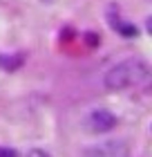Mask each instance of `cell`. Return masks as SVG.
<instances>
[{
  "instance_id": "obj_2",
  "label": "cell",
  "mask_w": 152,
  "mask_h": 157,
  "mask_svg": "<svg viewBox=\"0 0 152 157\" xmlns=\"http://www.w3.org/2000/svg\"><path fill=\"white\" fill-rule=\"evenodd\" d=\"M83 157H130V146L125 139H107L83 148Z\"/></svg>"
},
{
  "instance_id": "obj_1",
  "label": "cell",
  "mask_w": 152,
  "mask_h": 157,
  "mask_svg": "<svg viewBox=\"0 0 152 157\" xmlns=\"http://www.w3.org/2000/svg\"><path fill=\"white\" fill-rule=\"evenodd\" d=\"M150 81V65L139 56L125 59L110 67L103 76V85L110 92H121L130 88H141Z\"/></svg>"
},
{
  "instance_id": "obj_3",
  "label": "cell",
  "mask_w": 152,
  "mask_h": 157,
  "mask_svg": "<svg viewBox=\"0 0 152 157\" xmlns=\"http://www.w3.org/2000/svg\"><path fill=\"white\" fill-rule=\"evenodd\" d=\"M83 126L87 132H110L114 126H117V117L112 115L110 110H103V108H96V110H90L83 119Z\"/></svg>"
},
{
  "instance_id": "obj_4",
  "label": "cell",
  "mask_w": 152,
  "mask_h": 157,
  "mask_svg": "<svg viewBox=\"0 0 152 157\" xmlns=\"http://www.w3.org/2000/svg\"><path fill=\"white\" fill-rule=\"evenodd\" d=\"M25 157H52V155H49L47 151H43V148H32Z\"/></svg>"
},
{
  "instance_id": "obj_5",
  "label": "cell",
  "mask_w": 152,
  "mask_h": 157,
  "mask_svg": "<svg viewBox=\"0 0 152 157\" xmlns=\"http://www.w3.org/2000/svg\"><path fill=\"white\" fill-rule=\"evenodd\" d=\"M0 157H18V153H16V151H11V148L0 146Z\"/></svg>"
}]
</instances>
